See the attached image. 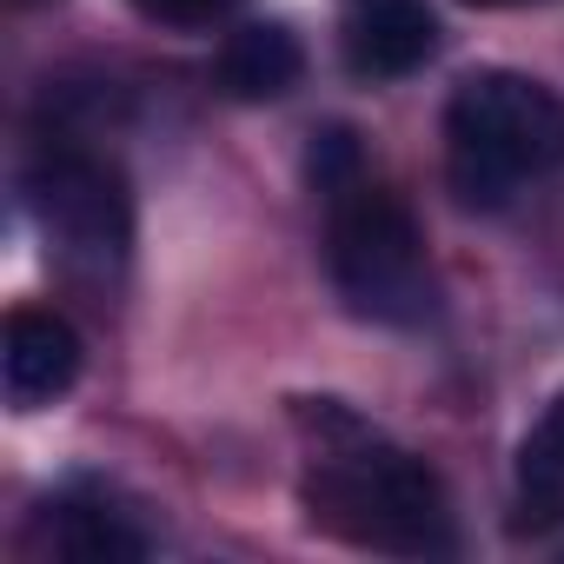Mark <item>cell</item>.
Wrapping results in <instances>:
<instances>
[{"label": "cell", "mask_w": 564, "mask_h": 564, "mask_svg": "<svg viewBox=\"0 0 564 564\" xmlns=\"http://www.w3.org/2000/svg\"><path fill=\"white\" fill-rule=\"evenodd\" d=\"M300 425L319 438V458L300 485L319 531H333L359 551H392V557H438L458 544L452 498L425 458L386 445L339 399H306Z\"/></svg>", "instance_id": "obj_1"}, {"label": "cell", "mask_w": 564, "mask_h": 564, "mask_svg": "<svg viewBox=\"0 0 564 564\" xmlns=\"http://www.w3.org/2000/svg\"><path fill=\"white\" fill-rule=\"evenodd\" d=\"M564 166V94L531 74L485 67L465 74L445 100V180L458 206L498 213L524 180Z\"/></svg>", "instance_id": "obj_2"}, {"label": "cell", "mask_w": 564, "mask_h": 564, "mask_svg": "<svg viewBox=\"0 0 564 564\" xmlns=\"http://www.w3.org/2000/svg\"><path fill=\"white\" fill-rule=\"evenodd\" d=\"M326 272L352 319L412 333L438 313V279L412 206L372 180L326 193Z\"/></svg>", "instance_id": "obj_3"}, {"label": "cell", "mask_w": 564, "mask_h": 564, "mask_svg": "<svg viewBox=\"0 0 564 564\" xmlns=\"http://www.w3.org/2000/svg\"><path fill=\"white\" fill-rule=\"evenodd\" d=\"M28 213L47 239V252L74 279H113L133 252V193L127 173L87 147H47L28 180Z\"/></svg>", "instance_id": "obj_4"}, {"label": "cell", "mask_w": 564, "mask_h": 564, "mask_svg": "<svg viewBox=\"0 0 564 564\" xmlns=\"http://www.w3.org/2000/svg\"><path fill=\"white\" fill-rule=\"evenodd\" d=\"M80 366H87V346L61 313H47V306L8 313V326H0V386H8L14 412H41V405L67 399Z\"/></svg>", "instance_id": "obj_5"}, {"label": "cell", "mask_w": 564, "mask_h": 564, "mask_svg": "<svg viewBox=\"0 0 564 564\" xmlns=\"http://www.w3.org/2000/svg\"><path fill=\"white\" fill-rule=\"evenodd\" d=\"M339 54L352 80H405L438 54V14L425 0H346Z\"/></svg>", "instance_id": "obj_6"}, {"label": "cell", "mask_w": 564, "mask_h": 564, "mask_svg": "<svg viewBox=\"0 0 564 564\" xmlns=\"http://www.w3.org/2000/svg\"><path fill=\"white\" fill-rule=\"evenodd\" d=\"M41 544L67 564H133V557H147V531L94 485H67L41 505Z\"/></svg>", "instance_id": "obj_7"}, {"label": "cell", "mask_w": 564, "mask_h": 564, "mask_svg": "<svg viewBox=\"0 0 564 564\" xmlns=\"http://www.w3.org/2000/svg\"><path fill=\"white\" fill-rule=\"evenodd\" d=\"M213 80H219L226 100H246V107L286 100L306 80V47L286 21H246L239 34H226V47L213 61Z\"/></svg>", "instance_id": "obj_8"}, {"label": "cell", "mask_w": 564, "mask_h": 564, "mask_svg": "<svg viewBox=\"0 0 564 564\" xmlns=\"http://www.w3.org/2000/svg\"><path fill=\"white\" fill-rule=\"evenodd\" d=\"M524 485L538 498H564V392L551 399L544 425L524 438Z\"/></svg>", "instance_id": "obj_9"}, {"label": "cell", "mask_w": 564, "mask_h": 564, "mask_svg": "<svg viewBox=\"0 0 564 564\" xmlns=\"http://www.w3.org/2000/svg\"><path fill=\"white\" fill-rule=\"evenodd\" d=\"M306 173H313V186H319V193H339V186H352V180H366V153H359V140H352V127H326V133H313V153H306Z\"/></svg>", "instance_id": "obj_10"}, {"label": "cell", "mask_w": 564, "mask_h": 564, "mask_svg": "<svg viewBox=\"0 0 564 564\" xmlns=\"http://www.w3.org/2000/svg\"><path fill=\"white\" fill-rule=\"evenodd\" d=\"M127 8L140 14V21H153V28H173V34H193V28H213V21H226L239 0H127Z\"/></svg>", "instance_id": "obj_11"}, {"label": "cell", "mask_w": 564, "mask_h": 564, "mask_svg": "<svg viewBox=\"0 0 564 564\" xmlns=\"http://www.w3.org/2000/svg\"><path fill=\"white\" fill-rule=\"evenodd\" d=\"M465 8H531V0H465Z\"/></svg>", "instance_id": "obj_12"}, {"label": "cell", "mask_w": 564, "mask_h": 564, "mask_svg": "<svg viewBox=\"0 0 564 564\" xmlns=\"http://www.w3.org/2000/svg\"><path fill=\"white\" fill-rule=\"evenodd\" d=\"M14 8H34V0H14Z\"/></svg>", "instance_id": "obj_13"}]
</instances>
